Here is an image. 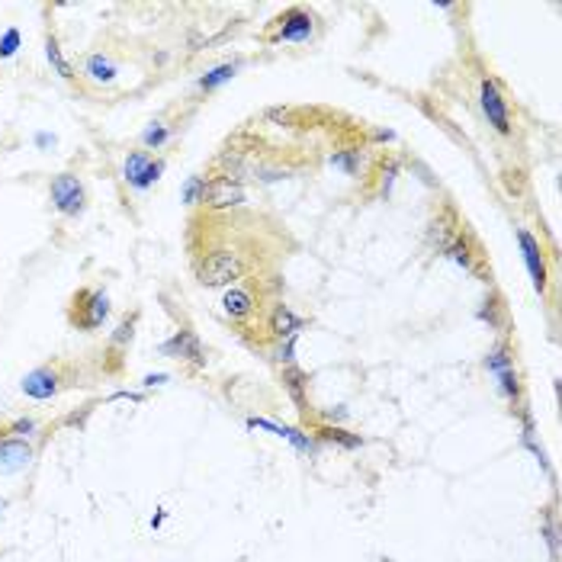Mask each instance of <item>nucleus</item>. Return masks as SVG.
Returning <instances> with one entry per match:
<instances>
[{"mask_svg": "<svg viewBox=\"0 0 562 562\" xmlns=\"http://www.w3.org/2000/svg\"><path fill=\"white\" fill-rule=\"evenodd\" d=\"M45 55H48V62L55 64V71L62 74L64 80H74V68L68 62H64V55H62V48H58V39L55 36H48L45 39Z\"/></svg>", "mask_w": 562, "mask_h": 562, "instance_id": "6ab92c4d", "label": "nucleus"}, {"mask_svg": "<svg viewBox=\"0 0 562 562\" xmlns=\"http://www.w3.org/2000/svg\"><path fill=\"white\" fill-rule=\"evenodd\" d=\"M136 318L138 315H126V318L120 321V328L112 331V337H110V351H122V347L128 344V341H132V335H136Z\"/></svg>", "mask_w": 562, "mask_h": 562, "instance_id": "4be33fe9", "label": "nucleus"}, {"mask_svg": "<svg viewBox=\"0 0 562 562\" xmlns=\"http://www.w3.org/2000/svg\"><path fill=\"white\" fill-rule=\"evenodd\" d=\"M202 193H206V177H190L184 196L190 206H202Z\"/></svg>", "mask_w": 562, "mask_h": 562, "instance_id": "b1692460", "label": "nucleus"}, {"mask_svg": "<svg viewBox=\"0 0 562 562\" xmlns=\"http://www.w3.org/2000/svg\"><path fill=\"white\" fill-rule=\"evenodd\" d=\"M283 385H286V393H289V399L296 401L299 405V411H309V399H305V376L299 373V369H286L283 373Z\"/></svg>", "mask_w": 562, "mask_h": 562, "instance_id": "f3484780", "label": "nucleus"}, {"mask_svg": "<svg viewBox=\"0 0 562 562\" xmlns=\"http://www.w3.org/2000/svg\"><path fill=\"white\" fill-rule=\"evenodd\" d=\"M321 437V441H328V443H341L344 450H357V447H363V441L357 437V434H351V431H344V427H337V425H325V427H318L315 431Z\"/></svg>", "mask_w": 562, "mask_h": 562, "instance_id": "a211bd4d", "label": "nucleus"}, {"mask_svg": "<svg viewBox=\"0 0 562 562\" xmlns=\"http://www.w3.org/2000/svg\"><path fill=\"white\" fill-rule=\"evenodd\" d=\"M170 138V128L164 126V122H152V126L145 128V136H142V145L148 148V152H158L161 145Z\"/></svg>", "mask_w": 562, "mask_h": 562, "instance_id": "5701e85b", "label": "nucleus"}, {"mask_svg": "<svg viewBox=\"0 0 562 562\" xmlns=\"http://www.w3.org/2000/svg\"><path fill=\"white\" fill-rule=\"evenodd\" d=\"M305 321L299 318L289 305L283 302H273L270 309H267V331H270V337H277V341H283V337H296V331L302 328Z\"/></svg>", "mask_w": 562, "mask_h": 562, "instance_id": "ddd939ff", "label": "nucleus"}, {"mask_svg": "<svg viewBox=\"0 0 562 562\" xmlns=\"http://www.w3.org/2000/svg\"><path fill=\"white\" fill-rule=\"evenodd\" d=\"M443 257H450L453 264H459L463 270H469V273L479 270V260H482V254H479V248H475L473 235L466 232V228L457 235V238L450 241L447 248H443Z\"/></svg>", "mask_w": 562, "mask_h": 562, "instance_id": "4468645a", "label": "nucleus"}, {"mask_svg": "<svg viewBox=\"0 0 562 562\" xmlns=\"http://www.w3.org/2000/svg\"><path fill=\"white\" fill-rule=\"evenodd\" d=\"M80 74L90 84H96V87H106V84H112V80L120 78V64L112 62L106 52H87V55L80 58Z\"/></svg>", "mask_w": 562, "mask_h": 562, "instance_id": "9b49d317", "label": "nucleus"}, {"mask_svg": "<svg viewBox=\"0 0 562 562\" xmlns=\"http://www.w3.org/2000/svg\"><path fill=\"white\" fill-rule=\"evenodd\" d=\"M459 232H463V225H459L457 212H453V209H443L441 216H437V219L431 222V228H427V241H431L434 248H437V251L443 254V248H447L450 241L457 238Z\"/></svg>", "mask_w": 562, "mask_h": 562, "instance_id": "dca6fc26", "label": "nucleus"}, {"mask_svg": "<svg viewBox=\"0 0 562 562\" xmlns=\"http://www.w3.org/2000/svg\"><path fill=\"white\" fill-rule=\"evenodd\" d=\"M498 383H501V393H505V399H517V393H521V385H517V373L514 369H505V373H498Z\"/></svg>", "mask_w": 562, "mask_h": 562, "instance_id": "393cba45", "label": "nucleus"}, {"mask_svg": "<svg viewBox=\"0 0 562 562\" xmlns=\"http://www.w3.org/2000/svg\"><path fill=\"white\" fill-rule=\"evenodd\" d=\"M235 71H238V64H219V68H212V71L200 80V90H206L209 94L212 87H219V84H225V80H232Z\"/></svg>", "mask_w": 562, "mask_h": 562, "instance_id": "aec40b11", "label": "nucleus"}, {"mask_svg": "<svg viewBox=\"0 0 562 562\" xmlns=\"http://www.w3.org/2000/svg\"><path fill=\"white\" fill-rule=\"evenodd\" d=\"M20 48V29H7L0 39V58H10Z\"/></svg>", "mask_w": 562, "mask_h": 562, "instance_id": "a878e982", "label": "nucleus"}, {"mask_svg": "<svg viewBox=\"0 0 562 562\" xmlns=\"http://www.w3.org/2000/svg\"><path fill=\"white\" fill-rule=\"evenodd\" d=\"M106 318H110V299H106L103 289L80 286L71 296V305H68V321H71V328L96 331V328H103Z\"/></svg>", "mask_w": 562, "mask_h": 562, "instance_id": "f03ea898", "label": "nucleus"}, {"mask_svg": "<svg viewBox=\"0 0 562 562\" xmlns=\"http://www.w3.org/2000/svg\"><path fill=\"white\" fill-rule=\"evenodd\" d=\"M32 463V447L26 441H0V475L23 473Z\"/></svg>", "mask_w": 562, "mask_h": 562, "instance_id": "2eb2a0df", "label": "nucleus"}, {"mask_svg": "<svg viewBox=\"0 0 562 562\" xmlns=\"http://www.w3.org/2000/svg\"><path fill=\"white\" fill-rule=\"evenodd\" d=\"M48 193H52V202L62 216H80L84 206H87V190L80 184L78 174H58L52 177V184H48Z\"/></svg>", "mask_w": 562, "mask_h": 562, "instance_id": "0eeeda50", "label": "nucleus"}, {"mask_svg": "<svg viewBox=\"0 0 562 562\" xmlns=\"http://www.w3.org/2000/svg\"><path fill=\"white\" fill-rule=\"evenodd\" d=\"M64 385H71V373H68V367H64L62 360H52L45 363V367L32 369L29 376L23 379V393L29 395V399H52V395H58L64 389Z\"/></svg>", "mask_w": 562, "mask_h": 562, "instance_id": "423d86ee", "label": "nucleus"}, {"mask_svg": "<svg viewBox=\"0 0 562 562\" xmlns=\"http://www.w3.org/2000/svg\"><path fill=\"white\" fill-rule=\"evenodd\" d=\"M254 283L257 277H251L248 283H235V286L225 289V296H222L225 315H228L238 328H248L251 321L264 315V299H260V293L254 289Z\"/></svg>", "mask_w": 562, "mask_h": 562, "instance_id": "7ed1b4c3", "label": "nucleus"}, {"mask_svg": "<svg viewBox=\"0 0 562 562\" xmlns=\"http://www.w3.org/2000/svg\"><path fill=\"white\" fill-rule=\"evenodd\" d=\"M479 106L485 112L489 126L495 128L498 136H511V110H508V100L501 96L495 80H482L479 84Z\"/></svg>", "mask_w": 562, "mask_h": 562, "instance_id": "6e6552de", "label": "nucleus"}, {"mask_svg": "<svg viewBox=\"0 0 562 562\" xmlns=\"http://www.w3.org/2000/svg\"><path fill=\"white\" fill-rule=\"evenodd\" d=\"M315 32V16L312 10L305 7H289L283 10L277 20H273L270 26H267L264 32V42H305L309 36Z\"/></svg>", "mask_w": 562, "mask_h": 562, "instance_id": "20e7f679", "label": "nucleus"}, {"mask_svg": "<svg viewBox=\"0 0 562 562\" xmlns=\"http://www.w3.org/2000/svg\"><path fill=\"white\" fill-rule=\"evenodd\" d=\"M517 244L524 251V264H527L530 280H533V289L537 293H546V283H550V267H546V254L540 238L527 232V228H517Z\"/></svg>", "mask_w": 562, "mask_h": 562, "instance_id": "1a4fd4ad", "label": "nucleus"}, {"mask_svg": "<svg viewBox=\"0 0 562 562\" xmlns=\"http://www.w3.org/2000/svg\"><path fill=\"white\" fill-rule=\"evenodd\" d=\"M161 353L164 357H184V360L196 363V367H206V357H202V344H200V337L193 335L190 328L184 331H177L170 341H164V347H161Z\"/></svg>", "mask_w": 562, "mask_h": 562, "instance_id": "f8f14e48", "label": "nucleus"}, {"mask_svg": "<svg viewBox=\"0 0 562 562\" xmlns=\"http://www.w3.org/2000/svg\"><path fill=\"white\" fill-rule=\"evenodd\" d=\"M225 228H228L225 235H209V241L193 248V273H196V283L206 289L235 286L238 280L257 277L260 254H257L254 241L241 238V235L232 238V225H225Z\"/></svg>", "mask_w": 562, "mask_h": 562, "instance_id": "f257e3e1", "label": "nucleus"}, {"mask_svg": "<svg viewBox=\"0 0 562 562\" xmlns=\"http://www.w3.org/2000/svg\"><path fill=\"white\" fill-rule=\"evenodd\" d=\"M485 369H489V373H505V369H514V360H511V351H508L505 344H498L495 351L489 353V357H485Z\"/></svg>", "mask_w": 562, "mask_h": 562, "instance_id": "412c9836", "label": "nucleus"}, {"mask_svg": "<svg viewBox=\"0 0 562 562\" xmlns=\"http://www.w3.org/2000/svg\"><path fill=\"white\" fill-rule=\"evenodd\" d=\"M164 174V161L152 158L148 152H128L126 158V180L138 190H148L152 184H158V177Z\"/></svg>", "mask_w": 562, "mask_h": 562, "instance_id": "9d476101", "label": "nucleus"}, {"mask_svg": "<svg viewBox=\"0 0 562 562\" xmlns=\"http://www.w3.org/2000/svg\"><path fill=\"white\" fill-rule=\"evenodd\" d=\"M244 202V184L235 180V177L212 174L206 177V193H202V209L209 216H222V212H232Z\"/></svg>", "mask_w": 562, "mask_h": 562, "instance_id": "39448f33", "label": "nucleus"}, {"mask_svg": "<svg viewBox=\"0 0 562 562\" xmlns=\"http://www.w3.org/2000/svg\"><path fill=\"white\" fill-rule=\"evenodd\" d=\"M32 431H36V421H32V417H20V421L10 425L7 434H32Z\"/></svg>", "mask_w": 562, "mask_h": 562, "instance_id": "bb28decb", "label": "nucleus"}]
</instances>
